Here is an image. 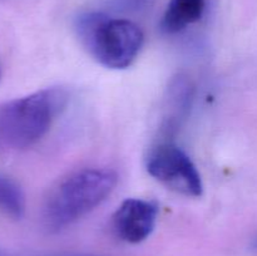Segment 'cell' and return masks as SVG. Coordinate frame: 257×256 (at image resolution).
I'll return each instance as SVG.
<instances>
[{"label":"cell","mask_w":257,"mask_h":256,"mask_svg":"<svg viewBox=\"0 0 257 256\" xmlns=\"http://www.w3.org/2000/svg\"><path fill=\"white\" fill-rule=\"evenodd\" d=\"M206 10V0H170L161 22L167 34H177L197 23Z\"/></svg>","instance_id":"6"},{"label":"cell","mask_w":257,"mask_h":256,"mask_svg":"<svg viewBox=\"0 0 257 256\" xmlns=\"http://www.w3.org/2000/svg\"><path fill=\"white\" fill-rule=\"evenodd\" d=\"M147 172L162 185L187 197H200L203 183L190 156L172 142H161L150 151Z\"/></svg>","instance_id":"4"},{"label":"cell","mask_w":257,"mask_h":256,"mask_svg":"<svg viewBox=\"0 0 257 256\" xmlns=\"http://www.w3.org/2000/svg\"><path fill=\"white\" fill-rule=\"evenodd\" d=\"M75 30L80 43L99 64L110 69L128 68L142 49V29L128 19L113 18L104 13L79 15Z\"/></svg>","instance_id":"3"},{"label":"cell","mask_w":257,"mask_h":256,"mask_svg":"<svg viewBox=\"0 0 257 256\" xmlns=\"http://www.w3.org/2000/svg\"><path fill=\"white\" fill-rule=\"evenodd\" d=\"M69 92L50 87L0 104V151H23L39 142L67 108Z\"/></svg>","instance_id":"1"},{"label":"cell","mask_w":257,"mask_h":256,"mask_svg":"<svg viewBox=\"0 0 257 256\" xmlns=\"http://www.w3.org/2000/svg\"><path fill=\"white\" fill-rule=\"evenodd\" d=\"M118 175L110 168H84L70 173L48 193L42 210L43 225L58 232L99 206L113 192Z\"/></svg>","instance_id":"2"},{"label":"cell","mask_w":257,"mask_h":256,"mask_svg":"<svg viewBox=\"0 0 257 256\" xmlns=\"http://www.w3.org/2000/svg\"><path fill=\"white\" fill-rule=\"evenodd\" d=\"M0 79H2V65H0Z\"/></svg>","instance_id":"11"},{"label":"cell","mask_w":257,"mask_h":256,"mask_svg":"<svg viewBox=\"0 0 257 256\" xmlns=\"http://www.w3.org/2000/svg\"><path fill=\"white\" fill-rule=\"evenodd\" d=\"M44 256H97V255H88V253L65 252V253H52V255H44Z\"/></svg>","instance_id":"9"},{"label":"cell","mask_w":257,"mask_h":256,"mask_svg":"<svg viewBox=\"0 0 257 256\" xmlns=\"http://www.w3.org/2000/svg\"><path fill=\"white\" fill-rule=\"evenodd\" d=\"M148 0H113L112 4L120 12H137L147 4Z\"/></svg>","instance_id":"8"},{"label":"cell","mask_w":257,"mask_h":256,"mask_svg":"<svg viewBox=\"0 0 257 256\" xmlns=\"http://www.w3.org/2000/svg\"><path fill=\"white\" fill-rule=\"evenodd\" d=\"M252 247H253V250H255L256 252H257V236H256L255 241H253V245H252Z\"/></svg>","instance_id":"10"},{"label":"cell","mask_w":257,"mask_h":256,"mask_svg":"<svg viewBox=\"0 0 257 256\" xmlns=\"http://www.w3.org/2000/svg\"><path fill=\"white\" fill-rule=\"evenodd\" d=\"M158 206L143 198H127L112 216V230L119 240L128 243L145 241L156 227Z\"/></svg>","instance_id":"5"},{"label":"cell","mask_w":257,"mask_h":256,"mask_svg":"<svg viewBox=\"0 0 257 256\" xmlns=\"http://www.w3.org/2000/svg\"><path fill=\"white\" fill-rule=\"evenodd\" d=\"M24 211L25 197L20 186L8 176L0 175V213L19 220Z\"/></svg>","instance_id":"7"}]
</instances>
